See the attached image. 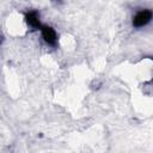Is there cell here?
I'll list each match as a JSON object with an SVG mask.
<instances>
[{"label": "cell", "mask_w": 153, "mask_h": 153, "mask_svg": "<svg viewBox=\"0 0 153 153\" xmlns=\"http://www.w3.org/2000/svg\"><path fill=\"white\" fill-rule=\"evenodd\" d=\"M153 19V11L152 10H141L133 17V26L134 27H142L147 25Z\"/></svg>", "instance_id": "1"}, {"label": "cell", "mask_w": 153, "mask_h": 153, "mask_svg": "<svg viewBox=\"0 0 153 153\" xmlns=\"http://www.w3.org/2000/svg\"><path fill=\"white\" fill-rule=\"evenodd\" d=\"M41 32H42V36L44 38V41L50 44V45H55L56 42H57V36H56V32L53 27L50 26H47V25H43L42 29H41Z\"/></svg>", "instance_id": "2"}, {"label": "cell", "mask_w": 153, "mask_h": 153, "mask_svg": "<svg viewBox=\"0 0 153 153\" xmlns=\"http://www.w3.org/2000/svg\"><path fill=\"white\" fill-rule=\"evenodd\" d=\"M25 22L29 26L36 29V30H41L42 29V24L39 22V17H38V13L36 11H30L25 14Z\"/></svg>", "instance_id": "3"}]
</instances>
